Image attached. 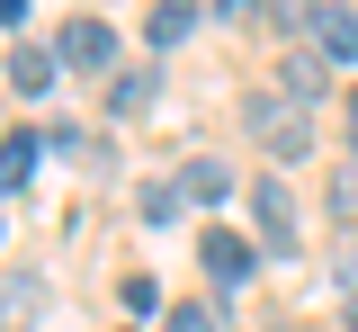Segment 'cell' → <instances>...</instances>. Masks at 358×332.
Segmentation results:
<instances>
[{
    "mask_svg": "<svg viewBox=\"0 0 358 332\" xmlns=\"http://www.w3.org/2000/svg\"><path fill=\"white\" fill-rule=\"evenodd\" d=\"M179 207H188V198H179V180H152V189H143V225H171Z\"/></svg>",
    "mask_w": 358,
    "mask_h": 332,
    "instance_id": "14",
    "label": "cell"
},
{
    "mask_svg": "<svg viewBox=\"0 0 358 332\" xmlns=\"http://www.w3.org/2000/svg\"><path fill=\"white\" fill-rule=\"evenodd\" d=\"M162 332H224V314L206 305V296H179L171 314H162Z\"/></svg>",
    "mask_w": 358,
    "mask_h": 332,
    "instance_id": "13",
    "label": "cell"
},
{
    "mask_svg": "<svg viewBox=\"0 0 358 332\" xmlns=\"http://www.w3.org/2000/svg\"><path fill=\"white\" fill-rule=\"evenodd\" d=\"M313 54H322V63H350V54H358V9H350V0L313 9Z\"/></svg>",
    "mask_w": 358,
    "mask_h": 332,
    "instance_id": "7",
    "label": "cell"
},
{
    "mask_svg": "<svg viewBox=\"0 0 358 332\" xmlns=\"http://www.w3.org/2000/svg\"><path fill=\"white\" fill-rule=\"evenodd\" d=\"M313 9H322V0H268V18H278V27H313Z\"/></svg>",
    "mask_w": 358,
    "mask_h": 332,
    "instance_id": "16",
    "label": "cell"
},
{
    "mask_svg": "<svg viewBox=\"0 0 358 332\" xmlns=\"http://www.w3.org/2000/svg\"><path fill=\"white\" fill-rule=\"evenodd\" d=\"M197 261L215 270V287H242L251 270H260V242H242V234H224V225H215V234L197 242Z\"/></svg>",
    "mask_w": 358,
    "mask_h": 332,
    "instance_id": "5",
    "label": "cell"
},
{
    "mask_svg": "<svg viewBox=\"0 0 358 332\" xmlns=\"http://www.w3.org/2000/svg\"><path fill=\"white\" fill-rule=\"evenodd\" d=\"M322 72H331L322 54H287V72H278V90L296 99V108H313V99H322Z\"/></svg>",
    "mask_w": 358,
    "mask_h": 332,
    "instance_id": "12",
    "label": "cell"
},
{
    "mask_svg": "<svg viewBox=\"0 0 358 332\" xmlns=\"http://www.w3.org/2000/svg\"><path fill=\"white\" fill-rule=\"evenodd\" d=\"M36 162H45V135H36V126H18V135L0 144V198L27 189V180H36Z\"/></svg>",
    "mask_w": 358,
    "mask_h": 332,
    "instance_id": "8",
    "label": "cell"
},
{
    "mask_svg": "<svg viewBox=\"0 0 358 332\" xmlns=\"http://www.w3.org/2000/svg\"><path fill=\"white\" fill-rule=\"evenodd\" d=\"M18 18H27V0H0V27H18Z\"/></svg>",
    "mask_w": 358,
    "mask_h": 332,
    "instance_id": "18",
    "label": "cell"
},
{
    "mask_svg": "<svg viewBox=\"0 0 358 332\" xmlns=\"http://www.w3.org/2000/svg\"><path fill=\"white\" fill-rule=\"evenodd\" d=\"M341 117H350V144H358V90H350V108H341Z\"/></svg>",
    "mask_w": 358,
    "mask_h": 332,
    "instance_id": "19",
    "label": "cell"
},
{
    "mask_svg": "<svg viewBox=\"0 0 358 332\" xmlns=\"http://www.w3.org/2000/svg\"><path fill=\"white\" fill-rule=\"evenodd\" d=\"M251 234H260V251H296V189L287 180H251Z\"/></svg>",
    "mask_w": 358,
    "mask_h": 332,
    "instance_id": "4",
    "label": "cell"
},
{
    "mask_svg": "<svg viewBox=\"0 0 358 332\" xmlns=\"http://www.w3.org/2000/svg\"><path fill=\"white\" fill-rule=\"evenodd\" d=\"M251 135H260V153H278V162H305L313 153V108H296L287 90H251V117H242Z\"/></svg>",
    "mask_w": 358,
    "mask_h": 332,
    "instance_id": "1",
    "label": "cell"
},
{
    "mask_svg": "<svg viewBox=\"0 0 358 332\" xmlns=\"http://www.w3.org/2000/svg\"><path fill=\"white\" fill-rule=\"evenodd\" d=\"M54 54H63V72H117V27L99 9H81V18L54 27Z\"/></svg>",
    "mask_w": 358,
    "mask_h": 332,
    "instance_id": "2",
    "label": "cell"
},
{
    "mask_svg": "<svg viewBox=\"0 0 358 332\" xmlns=\"http://www.w3.org/2000/svg\"><path fill=\"white\" fill-rule=\"evenodd\" d=\"M152 99H162V54H134V63L108 72V117H117V126H134Z\"/></svg>",
    "mask_w": 358,
    "mask_h": 332,
    "instance_id": "3",
    "label": "cell"
},
{
    "mask_svg": "<svg viewBox=\"0 0 358 332\" xmlns=\"http://www.w3.org/2000/svg\"><path fill=\"white\" fill-rule=\"evenodd\" d=\"M188 27H197V0H152V18H143V46H152V54H171Z\"/></svg>",
    "mask_w": 358,
    "mask_h": 332,
    "instance_id": "11",
    "label": "cell"
},
{
    "mask_svg": "<svg viewBox=\"0 0 358 332\" xmlns=\"http://www.w3.org/2000/svg\"><path fill=\"white\" fill-rule=\"evenodd\" d=\"M0 72H9V81H18L27 99H45L54 81H63V54H54V46H18L9 63H0Z\"/></svg>",
    "mask_w": 358,
    "mask_h": 332,
    "instance_id": "9",
    "label": "cell"
},
{
    "mask_svg": "<svg viewBox=\"0 0 358 332\" xmlns=\"http://www.w3.org/2000/svg\"><path fill=\"white\" fill-rule=\"evenodd\" d=\"M331 216H341V225H358V162H341V171H331Z\"/></svg>",
    "mask_w": 358,
    "mask_h": 332,
    "instance_id": "15",
    "label": "cell"
},
{
    "mask_svg": "<svg viewBox=\"0 0 358 332\" xmlns=\"http://www.w3.org/2000/svg\"><path fill=\"white\" fill-rule=\"evenodd\" d=\"M36 314H45V279L36 270H9L0 279V332H36Z\"/></svg>",
    "mask_w": 358,
    "mask_h": 332,
    "instance_id": "6",
    "label": "cell"
},
{
    "mask_svg": "<svg viewBox=\"0 0 358 332\" xmlns=\"http://www.w3.org/2000/svg\"><path fill=\"white\" fill-rule=\"evenodd\" d=\"M215 18L224 27H251V18H268V0H215Z\"/></svg>",
    "mask_w": 358,
    "mask_h": 332,
    "instance_id": "17",
    "label": "cell"
},
{
    "mask_svg": "<svg viewBox=\"0 0 358 332\" xmlns=\"http://www.w3.org/2000/svg\"><path fill=\"white\" fill-rule=\"evenodd\" d=\"M179 198L188 207H215V198H233V171H224L215 153H197V162H179Z\"/></svg>",
    "mask_w": 358,
    "mask_h": 332,
    "instance_id": "10",
    "label": "cell"
},
{
    "mask_svg": "<svg viewBox=\"0 0 358 332\" xmlns=\"http://www.w3.org/2000/svg\"><path fill=\"white\" fill-rule=\"evenodd\" d=\"M350 332H358V296H350Z\"/></svg>",
    "mask_w": 358,
    "mask_h": 332,
    "instance_id": "20",
    "label": "cell"
}]
</instances>
